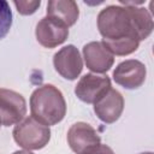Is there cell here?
I'll return each mask as SVG.
<instances>
[{
	"label": "cell",
	"mask_w": 154,
	"mask_h": 154,
	"mask_svg": "<svg viewBox=\"0 0 154 154\" xmlns=\"http://www.w3.org/2000/svg\"><path fill=\"white\" fill-rule=\"evenodd\" d=\"M152 14L144 7L109 5L97 14V29L103 45L114 55L134 53L153 31Z\"/></svg>",
	"instance_id": "6da1fadb"
},
{
	"label": "cell",
	"mask_w": 154,
	"mask_h": 154,
	"mask_svg": "<svg viewBox=\"0 0 154 154\" xmlns=\"http://www.w3.org/2000/svg\"><path fill=\"white\" fill-rule=\"evenodd\" d=\"M30 112L35 119L47 126L58 124L66 114L63 93L53 84L36 88L30 96Z\"/></svg>",
	"instance_id": "7a4b0ae2"
},
{
	"label": "cell",
	"mask_w": 154,
	"mask_h": 154,
	"mask_svg": "<svg viewBox=\"0 0 154 154\" xmlns=\"http://www.w3.org/2000/svg\"><path fill=\"white\" fill-rule=\"evenodd\" d=\"M12 135L19 147L26 150H37L48 144L51 140V129L30 116L24 117L16 124Z\"/></svg>",
	"instance_id": "3957f363"
},
{
	"label": "cell",
	"mask_w": 154,
	"mask_h": 154,
	"mask_svg": "<svg viewBox=\"0 0 154 154\" xmlns=\"http://www.w3.org/2000/svg\"><path fill=\"white\" fill-rule=\"evenodd\" d=\"M26 113V101L19 93L0 88V122L5 126L19 123Z\"/></svg>",
	"instance_id": "277c9868"
},
{
	"label": "cell",
	"mask_w": 154,
	"mask_h": 154,
	"mask_svg": "<svg viewBox=\"0 0 154 154\" xmlns=\"http://www.w3.org/2000/svg\"><path fill=\"white\" fill-rule=\"evenodd\" d=\"M111 88V79L107 75L100 76L96 73H85L77 82L75 94L81 101L94 103Z\"/></svg>",
	"instance_id": "5b68a950"
},
{
	"label": "cell",
	"mask_w": 154,
	"mask_h": 154,
	"mask_svg": "<svg viewBox=\"0 0 154 154\" xmlns=\"http://www.w3.org/2000/svg\"><path fill=\"white\" fill-rule=\"evenodd\" d=\"M35 35L41 46L46 48H54L66 41L69 36V28L60 20L46 16L36 24Z\"/></svg>",
	"instance_id": "8992f818"
},
{
	"label": "cell",
	"mask_w": 154,
	"mask_h": 154,
	"mask_svg": "<svg viewBox=\"0 0 154 154\" xmlns=\"http://www.w3.org/2000/svg\"><path fill=\"white\" fill-rule=\"evenodd\" d=\"M53 65L61 77L70 81L76 79L83 69L82 57L73 45H67L60 48L53 55Z\"/></svg>",
	"instance_id": "52a82bcc"
},
{
	"label": "cell",
	"mask_w": 154,
	"mask_h": 154,
	"mask_svg": "<svg viewBox=\"0 0 154 154\" xmlns=\"http://www.w3.org/2000/svg\"><path fill=\"white\" fill-rule=\"evenodd\" d=\"M147 70L143 63L136 59H128L117 65L113 71V79L125 89H137L146 81Z\"/></svg>",
	"instance_id": "ba28073f"
},
{
	"label": "cell",
	"mask_w": 154,
	"mask_h": 154,
	"mask_svg": "<svg viewBox=\"0 0 154 154\" xmlns=\"http://www.w3.org/2000/svg\"><path fill=\"white\" fill-rule=\"evenodd\" d=\"M83 58L87 67L95 73L107 72L114 63V55L102 41H91L84 45Z\"/></svg>",
	"instance_id": "9c48e42d"
},
{
	"label": "cell",
	"mask_w": 154,
	"mask_h": 154,
	"mask_svg": "<svg viewBox=\"0 0 154 154\" xmlns=\"http://www.w3.org/2000/svg\"><path fill=\"white\" fill-rule=\"evenodd\" d=\"M124 109L123 95L111 88L96 102H94V112L100 120L111 124L119 119Z\"/></svg>",
	"instance_id": "30bf717a"
},
{
	"label": "cell",
	"mask_w": 154,
	"mask_h": 154,
	"mask_svg": "<svg viewBox=\"0 0 154 154\" xmlns=\"http://www.w3.org/2000/svg\"><path fill=\"white\" fill-rule=\"evenodd\" d=\"M67 143L76 154H81L85 149L101 143V138L91 125L77 122L67 131Z\"/></svg>",
	"instance_id": "8fae6325"
},
{
	"label": "cell",
	"mask_w": 154,
	"mask_h": 154,
	"mask_svg": "<svg viewBox=\"0 0 154 154\" xmlns=\"http://www.w3.org/2000/svg\"><path fill=\"white\" fill-rule=\"evenodd\" d=\"M47 16L60 20L69 28L77 22L79 10L73 0H51L47 4Z\"/></svg>",
	"instance_id": "7c38bea8"
},
{
	"label": "cell",
	"mask_w": 154,
	"mask_h": 154,
	"mask_svg": "<svg viewBox=\"0 0 154 154\" xmlns=\"http://www.w3.org/2000/svg\"><path fill=\"white\" fill-rule=\"evenodd\" d=\"M12 25V11L5 0H0V40L4 38L10 31Z\"/></svg>",
	"instance_id": "4fadbf2b"
},
{
	"label": "cell",
	"mask_w": 154,
	"mask_h": 154,
	"mask_svg": "<svg viewBox=\"0 0 154 154\" xmlns=\"http://www.w3.org/2000/svg\"><path fill=\"white\" fill-rule=\"evenodd\" d=\"M13 4L20 14L26 16V14H32L34 12H36V10L41 5V1L40 0H34V1H17L16 0Z\"/></svg>",
	"instance_id": "5bb4252c"
},
{
	"label": "cell",
	"mask_w": 154,
	"mask_h": 154,
	"mask_svg": "<svg viewBox=\"0 0 154 154\" xmlns=\"http://www.w3.org/2000/svg\"><path fill=\"white\" fill-rule=\"evenodd\" d=\"M81 154H114V152L112 150V148H109L108 146L106 144H96V146H93L88 149H85L84 152H82Z\"/></svg>",
	"instance_id": "9a60e30c"
},
{
	"label": "cell",
	"mask_w": 154,
	"mask_h": 154,
	"mask_svg": "<svg viewBox=\"0 0 154 154\" xmlns=\"http://www.w3.org/2000/svg\"><path fill=\"white\" fill-rule=\"evenodd\" d=\"M12 154H34V153H31L30 150L24 149V150H16V152H13Z\"/></svg>",
	"instance_id": "2e32d148"
},
{
	"label": "cell",
	"mask_w": 154,
	"mask_h": 154,
	"mask_svg": "<svg viewBox=\"0 0 154 154\" xmlns=\"http://www.w3.org/2000/svg\"><path fill=\"white\" fill-rule=\"evenodd\" d=\"M140 154H153L152 152H144V153H140Z\"/></svg>",
	"instance_id": "e0dca14e"
},
{
	"label": "cell",
	"mask_w": 154,
	"mask_h": 154,
	"mask_svg": "<svg viewBox=\"0 0 154 154\" xmlns=\"http://www.w3.org/2000/svg\"><path fill=\"white\" fill-rule=\"evenodd\" d=\"M0 126H1V122H0Z\"/></svg>",
	"instance_id": "ac0fdd59"
}]
</instances>
